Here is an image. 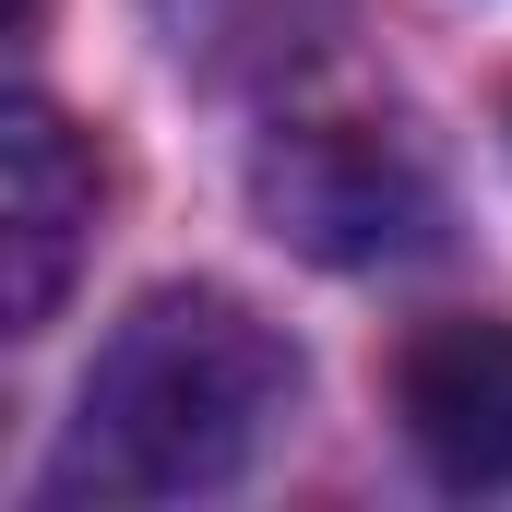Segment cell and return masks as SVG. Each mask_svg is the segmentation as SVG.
Returning a JSON list of instances; mask_svg holds the SVG:
<instances>
[{
    "instance_id": "cell-4",
    "label": "cell",
    "mask_w": 512,
    "mask_h": 512,
    "mask_svg": "<svg viewBox=\"0 0 512 512\" xmlns=\"http://www.w3.org/2000/svg\"><path fill=\"white\" fill-rule=\"evenodd\" d=\"M393 429L441 489H501L512 477V322H417L393 346Z\"/></svg>"
},
{
    "instance_id": "cell-3",
    "label": "cell",
    "mask_w": 512,
    "mask_h": 512,
    "mask_svg": "<svg viewBox=\"0 0 512 512\" xmlns=\"http://www.w3.org/2000/svg\"><path fill=\"white\" fill-rule=\"evenodd\" d=\"M0 251H12V334H48L72 274L96 251V215H108V155L60 120L48 96H12L0 120Z\"/></svg>"
},
{
    "instance_id": "cell-1",
    "label": "cell",
    "mask_w": 512,
    "mask_h": 512,
    "mask_svg": "<svg viewBox=\"0 0 512 512\" xmlns=\"http://www.w3.org/2000/svg\"><path fill=\"white\" fill-rule=\"evenodd\" d=\"M298 405V346L227 286H155L72 393L48 501H203L239 489Z\"/></svg>"
},
{
    "instance_id": "cell-5",
    "label": "cell",
    "mask_w": 512,
    "mask_h": 512,
    "mask_svg": "<svg viewBox=\"0 0 512 512\" xmlns=\"http://www.w3.org/2000/svg\"><path fill=\"white\" fill-rule=\"evenodd\" d=\"M36 12H48V0H12V36H36Z\"/></svg>"
},
{
    "instance_id": "cell-2",
    "label": "cell",
    "mask_w": 512,
    "mask_h": 512,
    "mask_svg": "<svg viewBox=\"0 0 512 512\" xmlns=\"http://www.w3.org/2000/svg\"><path fill=\"white\" fill-rule=\"evenodd\" d=\"M251 203L286 251L334 262V274H382V262L441 251V179L417 155V131L393 108H298L262 131Z\"/></svg>"
}]
</instances>
